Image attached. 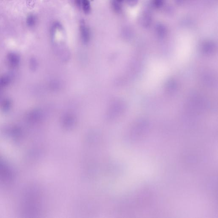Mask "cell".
<instances>
[{
	"label": "cell",
	"mask_w": 218,
	"mask_h": 218,
	"mask_svg": "<svg viewBox=\"0 0 218 218\" xmlns=\"http://www.w3.org/2000/svg\"><path fill=\"white\" fill-rule=\"evenodd\" d=\"M36 22V17L33 15H29L26 19V24L29 27H33Z\"/></svg>",
	"instance_id": "obj_5"
},
{
	"label": "cell",
	"mask_w": 218,
	"mask_h": 218,
	"mask_svg": "<svg viewBox=\"0 0 218 218\" xmlns=\"http://www.w3.org/2000/svg\"><path fill=\"white\" fill-rule=\"evenodd\" d=\"M120 3L118 2L116 0H112V7L114 10L115 12L117 13H120L122 10V7L120 4Z\"/></svg>",
	"instance_id": "obj_4"
},
{
	"label": "cell",
	"mask_w": 218,
	"mask_h": 218,
	"mask_svg": "<svg viewBox=\"0 0 218 218\" xmlns=\"http://www.w3.org/2000/svg\"><path fill=\"white\" fill-rule=\"evenodd\" d=\"M36 0H26V6L28 8H33L36 4Z\"/></svg>",
	"instance_id": "obj_7"
},
{
	"label": "cell",
	"mask_w": 218,
	"mask_h": 218,
	"mask_svg": "<svg viewBox=\"0 0 218 218\" xmlns=\"http://www.w3.org/2000/svg\"><path fill=\"white\" fill-rule=\"evenodd\" d=\"M92 1H93V0H92Z\"/></svg>",
	"instance_id": "obj_12"
},
{
	"label": "cell",
	"mask_w": 218,
	"mask_h": 218,
	"mask_svg": "<svg viewBox=\"0 0 218 218\" xmlns=\"http://www.w3.org/2000/svg\"><path fill=\"white\" fill-rule=\"evenodd\" d=\"M116 1H117L118 2L122 3L124 0H116Z\"/></svg>",
	"instance_id": "obj_11"
},
{
	"label": "cell",
	"mask_w": 218,
	"mask_h": 218,
	"mask_svg": "<svg viewBox=\"0 0 218 218\" xmlns=\"http://www.w3.org/2000/svg\"><path fill=\"white\" fill-rule=\"evenodd\" d=\"M83 11L86 14L90 13L91 10V6L89 0H82L81 5Z\"/></svg>",
	"instance_id": "obj_3"
},
{
	"label": "cell",
	"mask_w": 218,
	"mask_h": 218,
	"mask_svg": "<svg viewBox=\"0 0 218 218\" xmlns=\"http://www.w3.org/2000/svg\"><path fill=\"white\" fill-rule=\"evenodd\" d=\"M81 1L82 0H75V3L76 5L78 7L81 6Z\"/></svg>",
	"instance_id": "obj_10"
},
{
	"label": "cell",
	"mask_w": 218,
	"mask_h": 218,
	"mask_svg": "<svg viewBox=\"0 0 218 218\" xmlns=\"http://www.w3.org/2000/svg\"><path fill=\"white\" fill-rule=\"evenodd\" d=\"M126 1H127L128 4L132 6L136 5L138 1V0H126Z\"/></svg>",
	"instance_id": "obj_9"
},
{
	"label": "cell",
	"mask_w": 218,
	"mask_h": 218,
	"mask_svg": "<svg viewBox=\"0 0 218 218\" xmlns=\"http://www.w3.org/2000/svg\"><path fill=\"white\" fill-rule=\"evenodd\" d=\"M80 30L81 35L83 41L85 42H88L90 39V33L89 28L85 24L84 21H81V22Z\"/></svg>",
	"instance_id": "obj_1"
},
{
	"label": "cell",
	"mask_w": 218,
	"mask_h": 218,
	"mask_svg": "<svg viewBox=\"0 0 218 218\" xmlns=\"http://www.w3.org/2000/svg\"><path fill=\"white\" fill-rule=\"evenodd\" d=\"M154 4L156 7L160 8L163 5L164 0H154Z\"/></svg>",
	"instance_id": "obj_8"
},
{
	"label": "cell",
	"mask_w": 218,
	"mask_h": 218,
	"mask_svg": "<svg viewBox=\"0 0 218 218\" xmlns=\"http://www.w3.org/2000/svg\"><path fill=\"white\" fill-rule=\"evenodd\" d=\"M141 21L144 27H148L151 23V17L148 13H145L141 18Z\"/></svg>",
	"instance_id": "obj_2"
},
{
	"label": "cell",
	"mask_w": 218,
	"mask_h": 218,
	"mask_svg": "<svg viewBox=\"0 0 218 218\" xmlns=\"http://www.w3.org/2000/svg\"><path fill=\"white\" fill-rule=\"evenodd\" d=\"M157 33L160 36H163L166 33V28L162 24H158L156 27Z\"/></svg>",
	"instance_id": "obj_6"
}]
</instances>
